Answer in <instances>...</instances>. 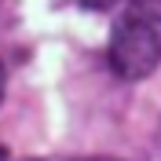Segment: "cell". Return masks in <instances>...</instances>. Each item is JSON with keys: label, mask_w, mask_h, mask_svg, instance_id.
<instances>
[{"label": "cell", "mask_w": 161, "mask_h": 161, "mask_svg": "<svg viewBox=\"0 0 161 161\" xmlns=\"http://www.w3.org/2000/svg\"><path fill=\"white\" fill-rule=\"evenodd\" d=\"M161 62V33L143 15H121L110 33V66L121 80H143Z\"/></svg>", "instance_id": "1"}, {"label": "cell", "mask_w": 161, "mask_h": 161, "mask_svg": "<svg viewBox=\"0 0 161 161\" xmlns=\"http://www.w3.org/2000/svg\"><path fill=\"white\" fill-rule=\"evenodd\" d=\"M132 11L136 15H143V19H158L161 22V0H132Z\"/></svg>", "instance_id": "2"}, {"label": "cell", "mask_w": 161, "mask_h": 161, "mask_svg": "<svg viewBox=\"0 0 161 161\" xmlns=\"http://www.w3.org/2000/svg\"><path fill=\"white\" fill-rule=\"evenodd\" d=\"M117 0H80V8H88V11H106V8H114Z\"/></svg>", "instance_id": "3"}, {"label": "cell", "mask_w": 161, "mask_h": 161, "mask_svg": "<svg viewBox=\"0 0 161 161\" xmlns=\"http://www.w3.org/2000/svg\"><path fill=\"white\" fill-rule=\"evenodd\" d=\"M4 80H8V73H4V62H0V99H4Z\"/></svg>", "instance_id": "4"}, {"label": "cell", "mask_w": 161, "mask_h": 161, "mask_svg": "<svg viewBox=\"0 0 161 161\" xmlns=\"http://www.w3.org/2000/svg\"><path fill=\"white\" fill-rule=\"evenodd\" d=\"M0 161H8V150H4V147H0Z\"/></svg>", "instance_id": "5"}, {"label": "cell", "mask_w": 161, "mask_h": 161, "mask_svg": "<svg viewBox=\"0 0 161 161\" xmlns=\"http://www.w3.org/2000/svg\"><path fill=\"white\" fill-rule=\"evenodd\" d=\"M88 161H114V158H88Z\"/></svg>", "instance_id": "6"}]
</instances>
